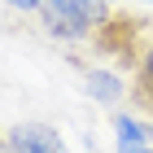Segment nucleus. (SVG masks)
Instances as JSON below:
<instances>
[{
  "label": "nucleus",
  "mask_w": 153,
  "mask_h": 153,
  "mask_svg": "<svg viewBox=\"0 0 153 153\" xmlns=\"http://www.w3.org/2000/svg\"><path fill=\"white\" fill-rule=\"evenodd\" d=\"M109 4L101 0H44L39 4V22L53 39H66V44H79V39H92L101 26L109 22Z\"/></svg>",
  "instance_id": "obj_1"
},
{
  "label": "nucleus",
  "mask_w": 153,
  "mask_h": 153,
  "mask_svg": "<svg viewBox=\"0 0 153 153\" xmlns=\"http://www.w3.org/2000/svg\"><path fill=\"white\" fill-rule=\"evenodd\" d=\"M4 149L9 153H70L66 140L57 136V127H44V123H18V127H9Z\"/></svg>",
  "instance_id": "obj_2"
},
{
  "label": "nucleus",
  "mask_w": 153,
  "mask_h": 153,
  "mask_svg": "<svg viewBox=\"0 0 153 153\" xmlns=\"http://www.w3.org/2000/svg\"><path fill=\"white\" fill-rule=\"evenodd\" d=\"M131 70H136V79H131V101L153 114V35L144 39V48H140V57H136Z\"/></svg>",
  "instance_id": "obj_3"
},
{
  "label": "nucleus",
  "mask_w": 153,
  "mask_h": 153,
  "mask_svg": "<svg viewBox=\"0 0 153 153\" xmlns=\"http://www.w3.org/2000/svg\"><path fill=\"white\" fill-rule=\"evenodd\" d=\"M114 136H118V149H144V144H153V127L140 123V118H127V114H114Z\"/></svg>",
  "instance_id": "obj_4"
},
{
  "label": "nucleus",
  "mask_w": 153,
  "mask_h": 153,
  "mask_svg": "<svg viewBox=\"0 0 153 153\" xmlns=\"http://www.w3.org/2000/svg\"><path fill=\"white\" fill-rule=\"evenodd\" d=\"M88 92H92V101H101V105H114V101H123V74L88 70Z\"/></svg>",
  "instance_id": "obj_5"
},
{
  "label": "nucleus",
  "mask_w": 153,
  "mask_h": 153,
  "mask_svg": "<svg viewBox=\"0 0 153 153\" xmlns=\"http://www.w3.org/2000/svg\"><path fill=\"white\" fill-rule=\"evenodd\" d=\"M4 4H13V9H22V13H39L44 0H4Z\"/></svg>",
  "instance_id": "obj_6"
},
{
  "label": "nucleus",
  "mask_w": 153,
  "mask_h": 153,
  "mask_svg": "<svg viewBox=\"0 0 153 153\" xmlns=\"http://www.w3.org/2000/svg\"><path fill=\"white\" fill-rule=\"evenodd\" d=\"M118 153H153V144H144V149H118Z\"/></svg>",
  "instance_id": "obj_7"
},
{
  "label": "nucleus",
  "mask_w": 153,
  "mask_h": 153,
  "mask_svg": "<svg viewBox=\"0 0 153 153\" xmlns=\"http://www.w3.org/2000/svg\"><path fill=\"white\" fill-rule=\"evenodd\" d=\"M149 4H153V0H149Z\"/></svg>",
  "instance_id": "obj_8"
}]
</instances>
